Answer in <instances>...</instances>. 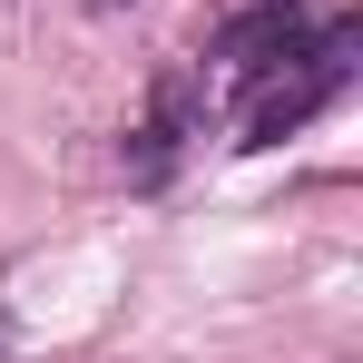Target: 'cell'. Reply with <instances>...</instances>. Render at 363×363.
Wrapping results in <instances>:
<instances>
[{
    "mask_svg": "<svg viewBox=\"0 0 363 363\" xmlns=\"http://www.w3.org/2000/svg\"><path fill=\"white\" fill-rule=\"evenodd\" d=\"M354 50H363V20H314V40H304L295 60L275 69V79H255V99H245V147H285L295 128H314L344 89H354Z\"/></svg>",
    "mask_w": 363,
    "mask_h": 363,
    "instance_id": "obj_1",
    "label": "cell"
},
{
    "mask_svg": "<svg viewBox=\"0 0 363 363\" xmlns=\"http://www.w3.org/2000/svg\"><path fill=\"white\" fill-rule=\"evenodd\" d=\"M196 138H206V79L196 69H167L157 99H147V118L128 128V186H167Z\"/></svg>",
    "mask_w": 363,
    "mask_h": 363,
    "instance_id": "obj_2",
    "label": "cell"
},
{
    "mask_svg": "<svg viewBox=\"0 0 363 363\" xmlns=\"http://www.w3.org/2000/svg\"><path fill=\"white\" fill-rule=\"evenodd\" d=\"M304 40H314V0H245L236 20L216 30V60L255 89V79H275V69L295 60Z\"/></svg>",
    "mask_w": 363,
    "mask_h": 363,
    "instance_id": "obj_3",
    "label": "cell"
},
{
    "mask_svg": "<svg viewBox=\"0 0 363 363\" xmlns=\"http://www.w3.org/2000/svg\"><path fill=\"white\" fill-rule=\"evenodd\" d=\"M108 10H118V0H108Z\"/></svg>",
    "mask_w": 363,
    "mask_h": 363,
    "instance_id": "obj_4",
    "label": "cell"
}]
</instances>
